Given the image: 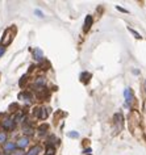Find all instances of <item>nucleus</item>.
<instances>
[{
  "mask_svg": "<svg viewBox=\"0 0 146 155\" xmlns=\"http://www.w3.org/2000/svg\"><path fill=\"white\" fill-rule=\"evenodd\" d=\"M46 130H48V125H41L40 126V133L41 134H45Z\"/></svg>",
  "mask_w": 146,
  "mask_h": 155,
  "instance_id": "obj_12",
  "label": "nucleus"
},
{
  "mask_svg": "<svg viewBox=\"0 0 146 155\" xmlns=\"http://www.w3.org/2000/svg\"><path fill=\"white\" fill-rule=\"evenodd\" d=\"M124 96H125V99H126L128 102H132L133 95H132V91H130V88H126V89H125V91H124Z\"/></svg>",
  "mask_w": 146,
  "mask_h": 155,
  "instance_id": "obj_5",
  "label": "nucleus"
},
{
  "mask_svg": "<svg viewBox=\"0 0 146 155\" xmlns=\"http://www.w3.org/2000/svg\"><path fill=\"white\" fill-rule=\"evenodd\" d=\"M7 142V134L4 131H0V143L4 144Z\"/></svg>",
  "mask_w": 146,
  "mask_h": 155,
  "instance_id": "obj_8",
  "label": "nucleus"
},
{
  "mask_svg": "<svg viewBox=\"0 0 146 155\" xmlns=\"http://www.w3.org/2000/svg\"><path fill=\"white\" fill-rule=\"evenodd\" d=\"M91 25H92V17H91V16H87V17H86V20H84V30L86 32L90 30Z\"/></svg>",
  "mask_w": 146,
  "mask_h": 155,
  "instance_id": "obj_4",
  "label": "nucleus"
},
{
  "mask_svg": "<svg viewBox=\"0 0 146 155\" xmlns=\"http://www.w3.org/2000/svg\"><path fill=\"white\" fill-rule=\"evenodd\" d=\"M38 117L42 118V120H45V118L48 117V112H46V109H40V114H38Z\"/></svg>",
  "mask_w": 146,
  "mask_h": 155,
  "instance_id": "obj_9",
  "label": "nucleus"
},
{
  "mask_svg": "<svg viewBox=\"0 0 146 155\" xmlns=\"http://www.w3.org/2000/svg\"><path fill=\"white\" fill-rule=\"evenodd\" d=\"M1 126H3L4 130H12L15 128V121L12 118H6V120L1 122Z\"/></svg>",
  "mask_w": 146,
  "mask_h": 155,
  "instance_id": "obj_1",
  "label": "nucleus"
},
{
  "mask_svg": "<svg viewBox=\"0 0 146 155\" xmlns=\"http://www.w3.org/2000/svg\"><path fill=\"white\" fill-rule=\"evenodd\" d=\"M24 133L27 134V135H28V134H32L33 133V129L32 128H24Z\"/></svg>",
  "mask_w": 146,
  "mask_h": 155,
  "instance_id": "obj_13",
  "label": "nucleus"
},
{
  "mask_svg": "<svg viewBox=\"0 0 146 155\" xmlns=\"http://www.w3.org/2000/svg\"><path fill=\"white\" fill-rule=\"evenodd\" d=\"M4 155H9V154H4Z\"/></svg>",
  "mask_w": 146,
  "mask_h": 155,
  "instance_id": "obj_20",
  "label": "nucleus"
},
{
  "mask_svg": "<svg viewBox=\"0 0 146 155\" xmlns=\"http://www.w3.org/2000/svg\"><path fill=\"white\" fill-rule=\"evenodd\" d=\"M78 135H79V134H78L77 131H71V133H69V137H71V138H77Z\"/></svg>",
  "mask_w": 146,
  "mask_h": 155,
  "instance_id": "obj_14",
  "label": "nucleus"
},
{
  "mask_svg": "<svg viewBox=\"0 0 146 155\" xmlns=\"http://www.w3.org/2000/svg\"><path fill=\"white\" fill-rule=\"evenodd\" d=\"M28 144H29V138H28V137H21V138H19V141L16 142V146L21 150L25 149Z\"/></svg>",
  "mask_w": 146,
  "mask_h": 155,
  "instance_id": "obj_2",
  "label": "nucleus"
},
{
  "mask_svg": "<svg viewBox=\"0 0 146 155\" xmlns=\"http://www.w3.org/2000/svg\"><path fill=\"white\" fill-rule=\"evenodd\" d=\"M15 149H16V143H13V142H6L4 143V151L6 152L15 151Z\"/></svg>",
  "mask_w": 146,
  "mask_h": 155,
  "instance_id": "obj_3",
  "label": "nucleus"
},
{
  "mask_svg": "<svg viewBox=\"0 0 146 155\" xmlns=\"http://www.w3.org/2000/svg\"><path fill=\"white\" fill-rule=\"evenodd\" d=\"M117 9H119V11H121V12H126V11H125L124 8H121V7H117Z\"/></svg>",
  "mask_w": 146,
  "mask_h": 155,
  "instance_id": "obj_18",
  "label": "nucleus"
},
{
  "mask_svg": "<svg viewBox=\"0 0 146 155\" xmlns=\"http://www.w3.org/2000/svg\"><path fill=\"white\" fill-rule=\"evenodd\" d=\"M129 30H130V33H132L133 36L135 37V38H138V39H141V38H142V37H141V34H140V33H137L135 30H133V29H129Z\"/></svg>",
  "mask_w": 146,
  "mask_h": 155,
  "instance_id": "obj_11",
  "label": "nucleus"
},
{
  "mask_svg": "<svg viewBox=\"0 0 146 155\" xmlns=\"http://www.w3.org/2000/svg\"><path fill=\"white\" fill-rule=\"evenodd\" d=\"M54 152H55V149L53 146H49L46 149V155H54Z\"/></svg>",
  "mask_w": 146,
  "mask_h": 155,
  "instance_id": "obj_10",
  "label": "nucleus"
},
{
  "mask_svg": "<svg viewBox=\"0 0 146 155\" xmlns=\"http://www.w3.org/2000/svg\"><path fill=\"white\" fill-rule=\"evenodd\" d=\"M145 91H146V81H145Z\"/></svg>",
  "mask_w": 146,
  "mask_h": 155,
  "instance_id": "obj_19",
  "label": "nucleus"
},
{
  "mask_svg": "<svg viewBox=\"0 0 146 155\" xmlns=\"http://www.w3.org/2000/svg\"><path fill=\"white\" fill-rule=\"evenodd\" d=\"M12 152H13L12 155H24V152H22L21 150H16V151H12Z\"/></svg>",
  "mask_w": 146,
  "mask_h": 155,
  "instance_id": "obj_16",
  "label": "nucleus"
},
{
  "mask_svg": "<svg viewBox=\"0 0 146 155\" xmlns=\"http://www.w3.org/2000/svg\"><path fill=\"white\" fill-rule=\"evenodd\" d=\"M41 151V147L40 146H34L29 150V152H27V155H37L38 152Z\"/></svg>",
  "mask_w": 146,
  "mask_h": 155,
  "instance_id": "obj_6",
  "label": "nucleus"
},
{
  "mask_svg": "<svg viewBox=\"0 0 146 155\" xmlns=\"http://www.w3.org/2000/svg\"><path fill=\"white\" fill-rule=\"evenodd\" d=\"M34 13H36V15L38 16V17H44V13L41 12L40 9H36V11H34Z\"/></svg>",
  "mask_w": 146,
  "mask_h": 155,
  "instance_id": "obj_15",
  "label": "nucleus"
},
{
  "mask_svg": "<svg viewBox=\"0 0 146 155\" xmlns=\"http://www.w3.org/2000/svg\"><path fill=\"white\" fill-rule=\"evenodd\" d=\"M33 54H34V59H36V60H42L44 55H42V51H41L40 49H36Z\"/></svg>",
  "mask_w": 146,
  "mask_h": 155,
  "instance_id": "obj_7",
  "label": "nucleus"
},
{
  "mask_svg": "<svg viewBox=\"0 0 146 155\" xmlns=\"http://www.w3.org/2000/svg\"><path fill=\"white\" fill-rule=\"evenodd\" d=\"M4 54V47L3 46H0V57Z\"/></svg>",
  "mask_w": 146,
  "mask_h": 155,
  "instance_id": "obj_17",
  "label": "nucleus"
}]
</instances>
